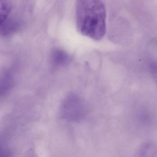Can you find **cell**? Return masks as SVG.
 I'll return each mask as SVG.
<instances>
[{"instance_id":"cell-1","label":"cell","mask_w":157,"mask_h":157,"mask_svg":"<svg viewBox=\"0 0 157 157\" xmlns=\"http://www.w3.org/2000/svg\"><path fill=\"white\" fill-rule=\"evenodd\" d=\"M106 10L101 0H76L75 20L78 32L94 40L106 33Z\"/></svg>"},{"instance_id":"cell-2","label":"cell","mask_w":157,"mask_h":157,"mask_svg":"<svg viewBox=\"0 0 157 157\" xmlns=\"http://www.w3.org/2000/svg\"><path fill=\"white\" fill-rule=\"evenodd\" d=\"M85 109L82 100L77 95L71 94L64 99L62 105L61 113L65 120L76 121L80 120L84 117Z\"/></svg>"},{"instance_id":"cell-3","label":"cell","mask_w":157,"mask_h":157,"mask_svg":"<svg viewBox=\"0 0 157 157\" xmlns=\"http://www.w3.org/2000/svg\"><path fill=\"white\" fill-rule=\"evenodd\" d=\"M51 61L52 65L59 67L67 65L71 61L70 55L63 50L55 49L51 53Z\"/></svg>"},{"instance_id":"cell-4","label":"cell","mask_w":157,"mask_h":157,"mask_svg":"<svg viewBox=\"0 0 157 157\" xmlns=\"http://www.w3.org/2000/svg\"><path fill=\"white\" fill-rule=\"evenodd\" d=\"M13 77L10 73L6 72L0 76V97L6 96L13 87Z\"/></svg>"},{"instance_id":"cell-5","label":"cell","mask_w":157,"mask_h":157,"mask_svg":"<svg viewBox=\"0 0 157 157\" xmlns=\"http://www.w3.org/2000/svg\"><path fill=\"white\" fill-rule=\"evenodd\" d=\"M139 155L140 156H157V146L151 143L144 144L139 149Z\"/></svg>"},{"instance_id":"cell-6","label":"cell","mask_w":157,"mask_h":157,"mask_svg":"<svg viewBox=\"0 0 157 157\" xmlns=\"http://www.w3.org/2000/svg\"><path fill=\"white\" fill-rule=\"evenodd\" d=\"M11 10V5L8 1L0 0V26L6 20Z\"/></svg>"}]
</instances>
